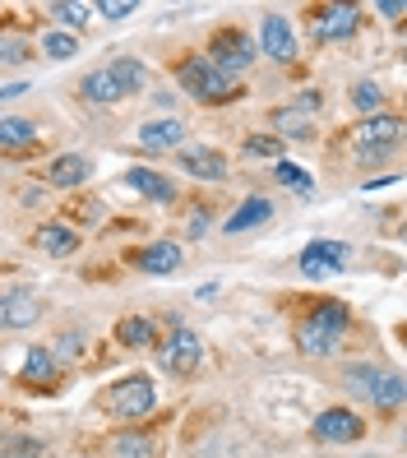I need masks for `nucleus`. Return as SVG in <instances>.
<instances>
[{
	"instance_id": "1",
	"label": "nucleus",
	"mask_w": 407,
	"mask_h": 458,
	"mask_svg": "<svg viewBox=\"0 0 407 458\" xmlns=\"http://www.w3.org/2000/svg\"><path fill=\"white\" fill-rule=\"evenodd\" d=\"M176 84H181L185 98H195V102H227V98H236L232 79H227L223 70H213L208 56L181 61V65H176Z\"/></svg>"
},
{
	"instance_id": "2",
	"label": "nucleus",
	"mask_w": 407,
	"mask_h": 458,
	"mask_svg": "<svg viewBox=\"0 0 407 458\" xmlns=\"http://www.w3.org/2000/svg\"><path fill=\"white\" fill-rule=\"evenodd\" d=\"M106 408H112L116 417H125V421H140L157 408V385L148 380V375H125V380H116L112 394H106Z\"/></svg>"
},
{
	"instance_id": "3",
	"label": "nucleus",
	"mask_w": 407,
	"mask_h": 458,
	"mask_svg": "<svg viewBox=\"0 0 407 458\" xmlns=\"http://www.w3.org/2000/svg\"><path fill=\"white\" fill-rule=\"evenodd\" d=\"M255 56H259L255 42L241 33V29H218V33H213V42H208V65L223 70L227 79L232 74H246L255 65Z\"/></svg>"
},
{
	"instance_id": "4",
	"label": "nucleus",
	"mask_w": 407,
	"mask_h": 458,
	"mask_svg": "<svg viewBox=\"0 0 407 458\" xmlns=\"http://www.w3.org/2000/svg\"><path fill=\"white\" fill-rule=\"evenodd\" d=\"M259 56L268 61H278V65H292L296 61V29H292V19L283 14H264L259 19V42H255Z\"/></svg>"
},
{
	"instance_id": "5",
	"label": "nucleus",
	"mask_w": 407,
	"mask_h": 458,
	"mask_svg": "<svg viewBox=\"0 0 407 458\" xmlns=\"http://www.w3.org/2000/svg\"><path fill=\"white\" fill-rule=\"evenodd\" d=\"M310 430H315L319 445H357L366 436V421L352 412V408H324Z\"/></svg>"
},
{
	"instance_id": "6",
	"label": "nucleus",
	"mask_w": 407,
	"mask_h": 458,
	"mask_svg": "<svg viewBox=\"0 0 407 458\" xmlns=\"http://www.w3.org/2000/svg\"><path fill=\"white\" fill-rule=\"evenodd\" d=\"M199 357H204V343L190 334L185 325H176L172 338L162 343V357L157 361H162V370H172V375H190V370L199 366Z\"/></svg>"
},
{
	"instance_id": "7",
	"label": "nucleus",
	"mask_w": 407,
	"mask_h": 458,
	"mask_svg": "<svg viewBox=\"0 0 407 458\" xmlns=\"http://www.w3.org/2000/svg\"><path fill=\"white\" fill-rule=\"evenodd\" d=\"M176 157H181L185 176L208 181V185L227 181V157H223L218 148H204V144H181V148H176Z\"/></svg>"
},
{
	"instance_id": "8",
	"label": "nucleus",
	"mask_w": 407,
	"mask_h": 458,
	"mask_svg": "<svg viewBox=\"0 0 407 458\" xmlns=\"http://www.w3.org/2000/svg\"><path fill=\"white\" fill-rule=\"evenodd\" d=\"M343 264H347L343 241H310L301 250V278H338Z\"/></svg>"
},
{
	"instance_id": "9",
	"label": "nucleus",
	"mask_w": 407,
	"mask_h": 458,
	"mask_svg": "<svg viewBox=\"0 0 407 458\" xmlns=\"http://www.w3.org/2000/svg\"><path fill=\"white\" fill-rule=\"evenodd\" d=\"M357 29H361V10L357 5H334V10H319L310 19V33L319 42H347Z\"/></svg>"
},
{
	"instance_id": "10",
	"label": "nucleus",
	"mask_w": 407,
	"mask_h": 458,
	"mask_svg": "<svg viewBox=\"0 0 407 458\" xmlns=\"http://www.w3.org/2000/svg\"><path fill=\"white\" fill-rule=\"evenodd\" d=\"M38 315H42V301L33 292L14 287L0 296V329H29V325H38Z\"/></svg>"
},
{
	"instance_id": "11",
	"label": "nucleus",
	"mask_w": 407,
	"mask_h": 458,
	"mask_svg": "<svg viewBox=\"0 0 407 458\" xmlns=\"http://www.w3.org/2000/svg\"><path fill=\"white\" fill-rule=\"evenodd\" d=\"M93 176V163L84 153H61V157H51V167H47V185H56V191H79Z\"/></svg>"
},
{
	"instance_id": "12",
	"label": "nucleus",
	"mask_w": 407,
	"mask_h": 458,
	"mask_svg": "<svg viewBox=\"0 0 407 458\" xmlns=\"http://www.w3.org/2000/svg\"><path fill=\"white\" fill-rule=\"evenodd\" d=\"M398 140H403V121H398V116H366V121L357 125V144H361V148L389 153Z\"/></svg>"
},
{
	"instance_id": "13",
	"label": "nucleus",
	"mask_w": 407,
	"mask_h": 458,
	"mask_svg": "<svg viewBox=\"0 0 407 458\" xmlns=\"http://www.w3.org/2000/svg\"><path fill=\"white\" fill-rule=\"evenodd\" d=\"M125 185H130V191H140L144 199H153V204H176V181L153 172V167H130Z\"/></svg>"
},
{
	"instance_id": "14",
	"label": "nucleus",
	"mask_w": 407,
	"mask_h": 458,
	"mask_svg": "<svg viewBox=\"0 0 407 458\" xmlns=\"http://www.w3.org/2000/svg\"><path fill=\"white\" fill-rule=\"evenodd\" d=\"M181 144H185V125L176 116L140 125V148H148V153H167V148H181Z\"/></svg>"
},
{
	"instance_id": "15",
	"label": "nucleus",
	"mask_w": 407,
	"mask_h": 458,
	"mask_svg": "<svg viewBox=\"0 0 407 458\" xmlns=\"http://www.w3.org/2000/svg\"><path fill=\"white\" fill-rule=\"evenodd\" d=\"M134 264H140V274H148V278L176 274L181 268V246L176 241H153V246H144L140 255H134Z\"/></svg>"
},
{
	"instance_id": "16",
	"label": "nucleus",
	"mask_w": 407,
	"mask_h": 458,
	"mask_svg": "<svg viewBox=\"0 0 407 458\" xmlns=\"http://www.w3.org/2000/svg\"><path fill=\"white\" fill-rule=\"evenodd\" d=\"M268 218H274V204L259 199V195H250V199H241V208H236V213H227L223 232H227V236H241V232H255V227H264Z\"/></svg>"
},
{
	"instance_id": "17",
	"label": "nucleus",
	"mask_w": 407,
	"mask_h": 458,
	"mask_svg": "<svg viewBox=\"0 0 407 458\" xmlns=\"http://www.w3.org/2000/svg\"><path fill=\"white\" fill-rule=\"evenodd\" d=\"M33 241H38V246H42L51 259H70V255L79 250V232L65 227V223H42Z\"/></svg>"
},
{
	"instance_id": "18",
	"label": "nucleus",
	"mask_w": 407,
	"mask_h": 458,
	"mask_svg": "<svg viewBox=\"0 0 407 458\" xmlns=\"http://www.w3.org/2000/svg\"><path fill=\"white\" fill-rule=\"evenodd\" d=\"M106 74L116 79V89H121V98H130V93H144V89H148V65H144V61H130V56H116L112 65H106Z\"/></svg>"
},
{
	"instance_id": "19",
	"label": "nucleus",
	"mask_w": 407,
	"mask_h": 458,
	"mask_svg": "<svg viewBox=\"0 0 407 458\" xmlns=\"http://www.w3.org/2000/svg\"><path fill=\"white\" fill-rule=\"evenodd\" d=\"M79 98L93 102V106H112V102H121V89H116V79L106 74V65H102V70L84 74V84H79Z\"/></svg>"
},
{
	"instance_id": "20",
	"label": "nucleus",
	"mask_w": 407,
	"mask_h": 458,
	"mask_svg": "<svg viewBox=\"0 0 407 458\" xmlns=\"http://www.w3.org/2000/svg\"><path fill=\"white\" fill-rule=\"evenodd\" d=\"M296 347H301L306 357H334L338 352V334L310 325V319H301V329H296Z\"/></svg>"
},
{
	"instance_id": "21",
	"label": "nucleus",
	"mask_w": 407,
	"mask_h": 458,
	"mask_svg": "<svg viewBox=\"0 0 407 458\" xmlns=\"http://www.w3.org/2000/svg\"><path fill=\"white\" fill-rule=\"evenodd\" d=\"M274 130H278L274 134L278 144L283 140H310V134H315L310 130V116L301 112V106H278V112H274Z\"/></svg>"
},
{
	"instance_id": "22",
	"label": "nucleus",
	"mask_w": 407,
	"mask_h": 458,
	"mask_svg": "<svg viewBox=\"0 0 407 458\" xmlns=\"http://www.w3.org/2000/svg\"><path fill=\"white\" fill-rule=\"evenodd\" d=\"M153 338H157V319L153 315H125L116 325V343H125V347H148Z\"/></svg>"
},
{
	"instance_id": "23",
	"label": "nucleus",
	"mask_w": 407,
	"mask_h": 458,
	"mask_svg": "<svg viewBox=\"0 0 407 458\" xmlns=\"http://www.w3.org/2000/svg\"><path fill=\"white\" fill-rule=\"evenodd\" d=\"M29 144H38V121L0 116V148H29Z\"/></svg>"
},
{
	"instance_id": "24",
	"label": "nucleus",
	"mask_w": 407,
	"mask_h": 458,
	"mask_svg": "<svg viewBox=\"0 0 407 458\" xmlns=\"http://www.w3.org/2000/svg\"><path fill=\"white\" fill-rule=\"evenodd\" d=\"M19 375H23V385H51V380H56V357H51L47 347H29Z\"/></svg>"
},
{
	"instance_id": "25",
	"label": "nucleus",
	"mask_w": 407,
	"mask_h": 458,
	"mask_svg": "<svg viewBox=\"0 0 407 458\" xmlns=\"http://www.w3.org/2000/svg\"><path fill=\"white\" fill-rule=\"evenodd\" d=\"M306 319H310V325H319V329H329V334H338V338L347 334V306L343 301H315Z\"/></svg>"
},
{
	"instance_id": "26",
	"label": "nucleus",
	"mask_w": 407,
	"mask_h": 458,
	"mask_svg": "<svg viewBox=\"0 0 407 458\" xmlns=\"http://www.w3.org/2000/svg\"><path fill=\"white\" fill-rule=\"evenodd\" d=\"M379 380H385V370H379V366H347L343 370V385L357 394V398H375Z\"/></svg>"
},
{
	"instance_id": "27",
	"label": "nucleus",
	"mask_w": 407,
	"mask_h": 458,
	"mask_svg": "<svg viewBox=\"0 0 407 458\" xmlns=\"http://www.w3.org/2000/svg\"><path fill=\"white\" fill-rule=\"evenodd\" d=\"M352 106H357L361 116H379V106H385V89H379L375 79H361V84L352 89Z\"/></svg>"
},
{
	"instance_id": "28",
	"label": "nucleus",
	"mask_w": 407,
	"mask_h": 458,
	"mask_svg": "<svg viewBox=\"0 0 407 458\" xmlns=\"http://www.w3.org/2000/svg\"><path fill=\"white\" fill-rule=\"evenodd\" d=\"M112 454L116 458H153V440L148 436H134V430H121L112 440Z\"/></svg>"
},
{
	"instance_id": "29",
	"label": "nucleus",
	"mask_w": 407,
	"mask_h": 458,
	"mask_svg": "<svg viewBox=\"0 0 407 458\" xmlns=\"http://www.w3.org/2000/svg\"><path fill=\"white\" fill-rule=\"evenodd\" d=\"M274 176H278V181L287 185V191H296V195H315V181H310V172H301L296 163H283V157H278Z\"/></svg>"
},
{
	"instance_id": "30",
	"label": "nucleus",
	"mask_w": 407,
	"mask_h": 458,
	"mask_svg": "<svg viewBox=\"0 0 407 458\" xmlns=\"http://www.w3.org/2000/svg\"><path fill=\"white\" fill-rule=\"evenodd\" d=\"M42 51L51 61H70V56H79V38H70V33H47L42 38Z\"/></svg>"
},
{
	"instance_id": "31",
	"label": "nucleus",
	"mask_w": 407,
	"mask_h": 458,
	"mask_svg": "<svg viewBox=\"0 0 407 458\" xmlns=\"http://www.w3.org/2000/svg\"><path fill=\"white\" fill-rule=\"evenodd\" d=\"M51 19L65 23V29H84V23H89V5H74V0H56V5H51Z\"/></svg>"
},
{
	"instance_id": "32",
	"label": "nucleus",
	"mask_w": 407,
	"mask_h": 458,
	"mask_svg": "<svg viewBox=\"0 0 407 458\" xmlns=\"http://www.w3.org/2000/svg\"><path fill=\"white\" fill-rule=\"evenodd\" d=\"M0 458H42V445L29 436H5L0 440Z\"/></svg>"
},
{
	"instance_id": "33",
	"label": "nucleus",
	"mask_w": 407,
	"mask_h": 458,
	"mask_svg": "<svg viewBox=\"0 0 407 458\" xmlns=\"http://www.w3.org/2000/svg\"><path fill=\"white\" fill-rule=\"evenodd\" d=\"M403 403V375H385L375 389V408H398Z\"/></svg>"
},
{
	"instance_id": "34",
	"label": "nucleus",
	"mask_w": 407,
	"mask_h": 458,
	"mask_svg": "<svg viewBox=\"0 0 407 458\" xmlns=\"http://www.w3.org/2000/svg\"><path fill=\"white\" fill-rule=\"evenodd\" d=\"M278 153H283V144L274 134H250L246 140V157H278Z\"/></svg>"
},
{
	"instance_id": "35",
	"label": "nucleus",
	"mask_w": 407,
	"mask_h": 458,
	"mask_svg": "<svg viewBox=\"0 0 407 458\" xmlns=\"http://www.w3.org/2000/svg\"><path fill=\"white\" fill-rule=\"evenodd\" d=\"M98 14H102V19H112V23H116V19H130V14H134V0H102Z\"/></svg>"
},
{
	"instance_id": "36",
	"label": "nucleus",
	"mask_w": 407,
	"mask_h": 458,
	"mask_svg": "<svg viewBox=\"0 0 407 458\" xmlns=\"http://www.w3.org/2000/svg\"><path fill=\"white\" fill-rule=\"evenodd\" d=\"M29 56V42L23 38H0V61H23Z\"/></svg>"
},
{
	"instance_id": "37",
	"label": "nucleus",
	"mask_w": 407,
	"mask_h": 458,
	"mask_svg": "<svg viewBox=\"0 0 407 458\" xmlns=\"http://www.w3.org/2000/svg\"><path fill=\"white\" fill-rule=\"evenodd\" d=\"M84 352V334H65L61 338V357H79Z\"/></svg>"
},
{
	"instance_id": "38",
	"label": "nucleus",
	"mask_w": 407,
	"mask_h": 458,
	"mask_svg": "<svg viewBox=\"0 0 407 458\" xmlns=\"http://www.w3.org/2000/svg\"><path fill=\"white\" fill-rule=\"evenodd\" d=\"M204 227H208V213L199 208L195 218H190V241H199V236H204Z\"/></svg>"
},
{
	"instance_id": "39",
	"label": "nucleus",
	"mask_w": 407,
	"mask_h": 458,
	"mask_svg": "<svg viewBox=\"0 0 407 458\" xmlns=\"http://www.w3.org/2000/svg\"><path fill=\"white\" fill-rule=\"evenodd\" d=\"M379 14H385V19H398V14H403V0H385V5H379Z\"/></svg>"
},
{
	"instance_id": "40",
	"label": "nucleus",
	"mask_w": 407,
	"mask_h": 458,
	"mask_svg": "<svg viewBox=\"0 0 407 458\" xmlns=\"http://www.w3.org/2000/svg\"><path fill=\"white\" fill-rule=\"evenodd\" d=\"M19 93H29V84H0V102H5V98H19Z\"/></svg>"
}]
</instances>
